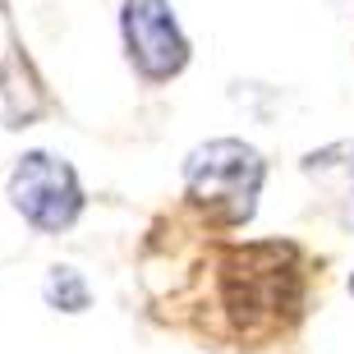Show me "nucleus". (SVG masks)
I'll return each mask as SVG.
<instances>
[{
  "label": "nucleus",
  "mask_w": 354,
  "mask_h": 354,
  "mask_svg": "<svg viewBox=\"0 0 354 354\" xmlns=\"http://www.w3.org/2000/svg\"><path fill=\"white\" fill-rule=\"evenodd\" d=\"M10 207L37 235H60L83 216V184L79 171L55 152H24L10 171Z\"/></svg>",
  "instance_id": "nucleus-3"
},
{
  "label": "nucleus",
  "mask_w": 354,
  "mask_h": 354,
  "mask_svg": "<svg viewBox=\"0 0 354 354\" xmlns=\"http://www.w3.org/2000/svg\"><path fill=\"white\" fill-rule=\"evenodd\" d=\"M267 161L244 138H212L184 157V194L212 225L239 230L253 221Z\"/></svg>",
  "instance_id": "nucleus-2"
},
{
  "label": "nucleus",
  "mask_w": 354,
  "mask_h": 354,
  "mask_svg": "<svg viewBox=\"0 0 354 354\" xmlns=\"http://www.w3.org/2000/svg\"><path fill=\"white\" fill-rule=\"evenodd\" d=\"M221 304L244 336H276L304 308V267L295 244H244L221 263Z\"/></svg>",
  "instance_id": "nucleus-1"
},
{
  "label": "nucleus",
  "mask_w": 354,
  "mask_h": 354,
  "mask_svg": "<svg viewBox=\"0 0 354 354\" xmlns=\"http://www.w3.org/2000/svg\"><path fill=\"white\" fill-rule=\"evenodd\" d=\"M120 37H124V55L143 83H171L189 65V37H184L171 0H124Z\"/></svg>",
  "instance_id": "nucleus-4"
},
{
  "label": "nucleus",
  "mask_w": 354,
  "mask_h": 354,
  "mask_svg": "<svg viewBox=\"0 0 354 354\" xmlns=\"http://www.w3.org/2000/svg\"><path fill=\"white\" fill-rule=\"evenodd\" d=\"M41 299L51 304L55 313H88L92 308V286H88V276H83L79 267L60 263L41 281Z\"/></svg>",
  "instance_id": "nucleus-6"
},
{
  "label": "nucleus",
  "mask_w": 354,
  "mask_h": 354,
  "mask_svg": "<svg viewBox=\"0 0 354 354\" xmlns=\"http://www.w3.org/2000/svg\"><path fill=\"white\" fill-rule=\"evenodd\" d=\"M350 295H354V272H350Z\"/></svg>",
  "instance_id": "nucleus-7"
},
{
  "label": "nucleus",
  "mask_w": 354,
  "mask_h": 354,
  "mask_svg": "<svg viewBox=\"0 0 354 354\" xmlns=\"http://www.w3.org/2000/svg\"><path fill=\"white\" fill-rule=\"evenodd\" d=\"M304 175L331 194V207L345 230H354V143H331L304 157Z\"/></svg>",
  "instance_id": "nucleus-5"
}]
</instances>
